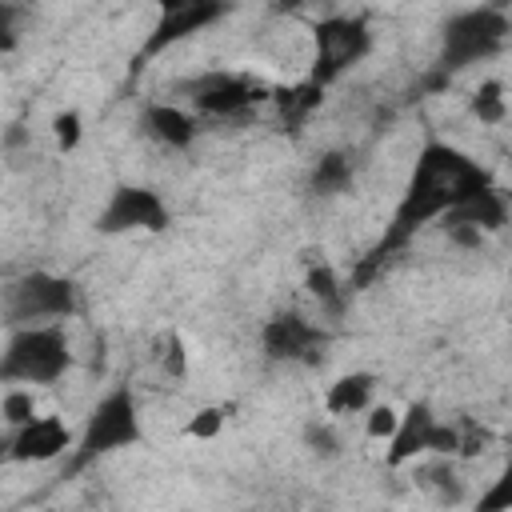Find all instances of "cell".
<instances>
[{"label":"cell","instance_id":"cell-2","mask_svg":"<svg viewBox=\"0 0 512 512\" xmlns=\"http://www.w3.org/2000/svg\"><path fill=\"white\" fill-rule=\"evenodd\" d=\"M72 364L64 324H16L0 352V384H56Z\"/></svg>","mask_w":512,"mask_h":512},{"label":"cell","instance_id":"cell-16","mask_svg":"<svg viewBox=\"0 0 512 512\" xmlns=\"http://www.w3.org/2000/svg\"><path fill=\"white\" fill-rule=\"evenodd\" d=\"M320 96H324V84H316V80H304V84H296V88H284L280 92V112H284V120H304L316 104H320Z\"/></svg>","mask_w":512,"mask_h":512},{"label":"cell","instance_id":"cell-22","mask_svg":"<svg viewBox=\"0 0 512 512\" xmlns=\"http://www.w3.org/2000/svg\"><path fill=\"white\" fill-rule=\"evenodd\" d=\"M220 428H224V408H216V404H208V408H200V412H192V420H188V436L192 440H212V436H220Z\"/></svg>","mask_w":512,"mask_h":512},{"label":"cell","instance_id":"cell-4","mask_svg":"<svg viewBox=\"0 0 512 512\" xmlns=\"http://www.w3.org/2000/svg\"><path fill=\"white\" fill-rule=\"evenodd\" d=\"M8 316L12 324H52L76 312V288L52 272H28L8 284Z\"/></svg>","mask_w":512,"mask_h":512},{"label":"cell","instance_id":"cell-20","mask_svg":"<svg viewBox=\"0 0 512 512\" xmlns=\"http://www.w3.org/2000/svg\"><path fill=\"white\" fill-rule=\"evenodd\" d=\"M348 176H352V168H348V160L336 156V152L324 156V160L316 164V188H320V192H336V188H344Z\"/></svg>","mask_w":512,"mask_h":512},{"label":"cell","instance_id":"cell-12","mask_svg":"<svg viewBox=\"0 0 512 512\" xmlns=\"http://www.w3.org/2000/svg\"><path fill=\"white\" fill-rule=\"evenodd\" d=\"M264 348L276 360H304L316 344H324V332L312 328L304 316H276L264 324Z\"/></svg>","mask_w":512,"mask_h":512},{"label":"cell","instance_id":"cell-14","mask_svg":"<svg viewBox=\"0 0 512 512\" xmlns=\"http://www.w3.org/2000/svg\"><path fill=\"white\" fill-rule=\"evenodd\" d=\"M144 132L164 148H188L196 140V120L176 104H152L144 112Z\"/></svg>","mask_w":512,"mask_h":512},{"label":"cell","instance_id":"cell-26","mask_svg":"<svg viewBox=\"0 0 512 512\" xmlns=\"http://www.w3.org/2000/svg\"><path fill=\"white\" fill-rule=\"evenodd\" d=\"M308 444H312L316 452H324V456H332V452H336V436H332L324 424H312V428H308Z\"/></svg>","mask_w":512,"mask_h":512},{"label":"cell","instance_id":"cell-18","mask_svg":"<svg viewBox=\"0 0 512 512\" xmlns=\"http://www.w3.org/2000/svg\"><path fill=\"white\" fill-rule=\"evenodd\" d=\"M52 140H56L60 152H76V148H80V140H84V120H80L76 108H64V112L52 116Z\"/></svg>","mask_w":512,"mask_h":512},{"label":"cell","instance_id":"cell-7","mask_svg":"<svg viewBox=\"0 0 512 512\" xmlns=\"http://www.w3.org/2000/svg\"><path fill=\"white\" fill-rule=\"evenodd\" d=\"M96 228L108 232V236H120V232H164L168 228V204L152 188L120 184V188H112L108 204L100 208Z\"/></svg>","mask_w":512,"mask_h":512},{"label":"cell","instance_id":"cell-11","mask_svg":"<svg viewBox=\"0 0 512 512\" xmlns=\"http://www.w3.org/2000/svg\"><path fill=\"white\" fill-rule=\"evenodd\" d=\"M440 220L444 224H468V228H480V232H496L508 220V200H504L500 188L484 184V188L468 192L464 200H456L448 212H440Z\"/></svg>","mask_w":512,"mask_h":512},{"label":"cell","instance_id":"cell-25","mask_svg":"<svg viewBox=\"0 0 512 512\" xmlns=\"http://www.w3.org/2000/svg\"><path fill=\"white\" fill-rule=\"evenodd\" d=\"M16 44H20V36H16V8H12V0H0V48L12 52Z\"/></svg>","mask_w":512,"mask_h":512},{"label":"cell","instance_id":"cell-15","mask_svg":"<svg viewBox=\"0 0 512 512\" xmlns=\"http://www.w3.org/2000/svg\"><path fill=\"white\" fill-rule=\"evenodd\" d=\"M372 388H376V376H372V372H348V376H340V380L328 388L324 408H328L332 416L364 412L368 400H372Z\"/></svg>","mask_w":512,"mask_h":512},{"label":"cell","instance_id":"cell-24","mask_svg":"<svg viewBox=\"0 0 512 512\" xmlns=\"http://www.w3.org/2000/svg\"><path fill=\"white\" fill-rule=\"evenodd\" d=\"M160 368L168 372V376H184L188 372V352H184V340L172 332L168 336V352H160Z\"/></svg>","mask_w":512,"mask_h":512},{"label":"cell","instance_id":"cell-6","mask_svg":"<svg viewBox=\"0 0 512 512\" xmlns=\"http://www.w3.org/2000/svg\"><path fill=\"white\" fill-rule=\"evenodd\" d=\"M504 32H508V20L496 8H472V12L452 16L444 28V68H464V64L492 56Z\"/></svg>","mask_w":512,"mask_h":512},{"label":"cell","instance_id":"cell-27","mask_svg":"<svg viewBox=\"0 0 512 512\" xmlns=\"http://www.w3.org/2000/svg\"><path fill=\"white\" fill-rule=\"evenodd\" d=\"M512 504V492H508V480H500V488L492 492V496H484L480 500V508H508Z\"/></svg>","mask_w":512,"mask_h":512},{"label":"cell","instance_id":"cell-23","mask_svg":"<svg viewBox=\"0 0 512 512\" xmlns=\"http://www.w3.org/2000/svg\"><path fill=\"white\" fill-rule=\"evenodd\" d=\"M308 292H312L316 300H324V304H340V284H336V272H332L328 264L312 268V272H308Z\"/></svg>","mask_w":512,"mask_h":512},{"label":"cell","instance_id":"cell-29","mask_svg":"<svg viewBox=\"0 0 512 512\" xmlns=\"http://www.w3.org/2000/svg\"><path fill=\"white\" fill-rule=\"evenodd\" d=\"M308 0H276V8H284V12H292V8H304Z\"/></svg>","mask_w":512,"mask_h":512},{"label":"cell","instance_id":"cell-19","mask_svg":"<svg viewBox=\"0 0 512 512\" xmlns=\"http://www.w3.org/2000/svg\"><path fill=\"white\" fill-rule=\"evenodd\" d=\"M472 112H476L484 124H500L504 112H508V104H504V88H500V84H484V88L476 92V100H472Z\"/></svg>","mask_w":512,"mask_h":512},{"label":"cell","instance_id":"cell-8","mask_svg":"<svg viewBox=\"0 0 512 512\" xmlns=\"http://www.w3.org/2000/svg\"><path fill=\"white\" fill-rule=\"evenodd\" d=\"M364 52H368V28L360 20H344V16L320 20L316 24V68H312V80L316 84L332 80L340 68H348Z\"/></svg>","mask_w":512,"mask_h":512},{"label":"cell","instance_id":"cell-10","mask_svg":"<svg viewBox=\"0 0 512 512\" xmlns=\"http://www.w3.org/2000/svg\"><path fill=\"white\" fill-rule=\"evenodd\" d=\"M224 12H228V0H192V4H184V8L160 12V20H156V28H152V36H148V44H144V52L156 56V52L172 48L176 40H184V36H192V32H200V28H208V24H216Z\"/></svg>","mask_w":512,"mask_h":512},{"label":"cell","instance_id":"cell-13","mask_svg":"<svg viewBox=\"0 0 512 512\" xmlns=\"http://www.w3.org/2000/svg\"><path fill=\"white\" fill-rule=\"evenodd\" d=\"M252 100H260V96L240 76H212V80L196 84V108L200 112H216V116L224 112V116H232V112H244Z\"/></svg>","mask_w":512,"mask_h":512},{"label":"cell","instance_id":"cell-1","mask_svg":"<svg viewBox=\"0 0 512 512\" xmlns=\"http://www.w3.org/2000/svg\"><path fill=\"white\" fill-rule=\"evenodd\" d=\"M484 184H488V176L476 160H468L464 152H456L448 144H424V152L412 168L408 192L396 208V228H392L388 244L408 240L420 224L436 220L440 212H448L456 200H464L468 192H476Z\"/></svg>","mask_w":512,"mask_h":512},{"label":"cell","instance_id":"cell-9","mask_svg":"<svg viewBox=\"0 0 512 512\" xmlns=\"http://www.w3.org/2000/svg\"><path fill=\"white\" fill-rule=\"evenodd\" d=\"M68 448H72V428L60 416H32V420H24L12 432L8 456L20 460V464H28V460L32 464H44V460H56Z\"/></svg>","mask_w":512,"mask_h":512},{"label":"cell","instance_id":"cell-3","mask_svg":"<svg viewBox=\"0 0 512 512\" xmlns=\"http://www.w3.org/2000/svg\"><path fill=\"white\" fill-rule=\"evenodd\" d=\"M140 444V412H136V400L128 388H112L108 396L96 400V408L88 412L80 436H76V456H72V468H84L108 452H120V448H132Z\"/></svg>","mask_w":512,"mask_h":512},{"label":"cell","instance_id":"cell-5","mask_svg":"<svg viewBox=\"0 0 512 512\" xmlns=\"http://www.w3.org/2000/svg\"><path fill=\"white\" fill-rule=\"evenodd\" d=\"M456 444H460V428L456 424H444L432 416V408L424 400L408 404V412L400 416L396 432L388 436V456L384 464L388 468H400L424 452H436V456H456Z\"/></svg>","mask_w":512,"mask_h":512},{"label":"cell","instance_id":"cell-21","mask_svg":"<svg viewBox=\"0 0 512 512\" xmlns=\"http://www.w3.org/2000/svg\"><path fill=\"white\" fill-rule=\"evenodd\" d=\"M396 424H400V412L388 408V404H376V408H368V416H364V436L388 444V436L396 432Z\"/></svg>","mask_w":512,"mask_h":512},{"label":"cell","instance_id":"cell-17","mask_svg":"<svg viewBox=\"0 0 512 512\" xmlns=\"http://www.w3.org/2000/svg\"><path fill=\"white\" fill-rule=\"evenodd\" d=\"M0 416H4V424L20 428L24 420L36 416V392H32L28 384H12V388L0 396Z\"/></svg>","mask_w":512,"mask_h":512},{"label":"cell","instance_id":"cell-28","mask_svg":"<svg viewBox=\"0 0 512 512\" xmlns=\"http://www.w3.org/2000/svg\"><path fill=\"white\" fill-rule=\"evenodd\" d=\"M160 4V12H172V8H184V4H192V0H156Z\"/></svg>","mask_w":512,"mask_h":512}]
</instances>
